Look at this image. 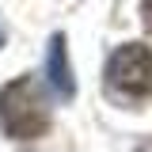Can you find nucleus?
Here are the masks:
<instances>
[{"instance_id":"f257e3e1","label":"nucleus","mask_w":152,"mask_h":152,"mask_svg":"<svg viewBox=\"0 0 152 152\" xmlns=\"http://www.w3.org/2000/svg\"><path fill=\"white\" fill-rule=\"evenodd\" d=\"M0 129L12 141H38L50 129V107L34 76H19L0 88Z\"/></svg>"},{"instance_id":"f03ea898","label":"nucleus","mask_w":152,"mask_h":152,"mask_svg":"<svg viewBox=\"0 0 152 152\" xmlns=\"http://www.w3.org/2000/svg\"><path fill=\"white\" fill-rule=\"evenodd\" d=\"M107 88L126 103L152 99V50L141 42L118 46L107 61Z\"/></svg>"},{"instance_id":"7ed1b4c3","label":"nucleus","mask_w":152,"mask_h":152,"mask_svg":"<svg viewBox=\"0 0 152 152\" xmlns=\"http://www.w3.org/2000/svg\"><path fill=\"white\" fill-rule=\"evenodd\" d=\"M46 84L65 103L76 95V80H72V65H69V50H65V34H50V46H46Z\"/></svg>"},{"instance_id":"20e7f679","label":"nucleus","mask_w":152,"mask_h":152,"mask_svg":"<svg viewBox=\"0 0 152 152\" xmlns=\"http://www.w3.org/2000/svg\"><path fill=\"white\" fill-rule=\"evenodd\" d=\"M141 23H145V31L152 34V0H141Z\"/></svg>"},{"instance_id":"39448f33","label":"nucleus","mask_w":152,"mask_h":152,"mask_svg":"<svg viewBox=\"0 0 152 152\" xmlns=\"http://www.w3.org/2000/svg\"><path fill=\"white\" fill-rule=\"evenodd\" d=\"M0 46H4V23H0Z\"/></svg>"}]
</instances>
